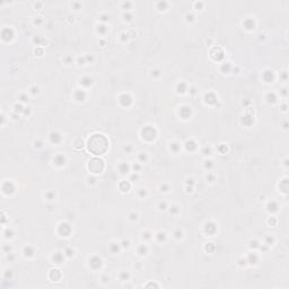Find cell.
I'll list each match as a JSON object with an SVG mask.
<instances>
[{"mask_svg":"<svg viewBox=\"0 0 289 289\" xmlns=\"http://www.w3.org/2000/svg\"><path fill=\"white\" fill-rule=\"evenodd\" d=\"M107 148V140L102 135H94L89 141L90 152L96 155H100Z\"/></svg>","mask_w":289,"mask_h":289,"instance_id":"6da1fadb","label":"cell"}]
</instances>
